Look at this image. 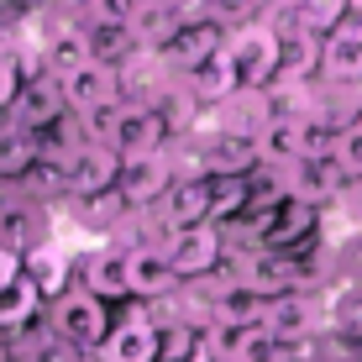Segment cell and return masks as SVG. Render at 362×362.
<instances>
[{
	"label": "cell",
	"mask_w": 362,
	"mask_h": 362,
	"mask_svg": "<svg viewBox=\"0 0 362 362\" xmlns=\"http://www.w3.org/2000/svg\"><path fill=\"white\" fill-rule=\"evenodd\" d=\"M47 326L64 336V341H74L79 352L95 357L100 346H105L110 326H116V310H110L105 299L84 294V289H69L64 299H53V305H47Z\"/></svg>",
	"instance_id": "6da1fadb"
},
{
	"label": "cell",
	"mask_w": 362,
	"mask_h": 362,
	"mask_svg": "<svg viewBox=\"0 0 362 362\" xmlns=\"http://www.w3.org/2000/svg\"><path fill=\"white\" fill-rule=\"evenodd\" d=\"M226 64L236 69L242 90H273L279 84V64H284V42L268 21H252V27H236L226 42Z\"/></svg>",
	"instance_id": "7a4b0ae2"
},
{
	"label": "cell",
	"mask_w": 362,
	"mask_h": 362,
	"mask_svg": "<svg viewBox=\"0 0 362 362\" xmlns=\"http://www.w3.org/2000/svg\"><path fill=\"white\" fill-rule=\"evenodd\" d=\"M74 289L105 299L110 310L132 305V273H127V252L110 242H95L84 252H74Z\"/></svg>",
	"instance_id": "3957f363"
},
{
	"label": "cell",
	"mask_w": 362,
	"mask_h": 362,
	"mask_svg": "<svg viewBox=\"0 0 362 362\" xmlns=\"http://www.w3.org/2000/svg\"><path fill=\"white\" fill-rule=\"evenodd\" d=\"M263 326L279 336V341H289V346H299V352H305V346L331 326V315H326V294H320V289H294V294L268 299Z\"/></svg>",
	"instance_id": "277c9868"
},
{
	"label": "cell",
	"mask_w": 362,
	"mask_h": 362,
	"mask_svg": "<svg viewBox=\"0 0 362 362\" xmlns=\"http://www.w3.org/2000/svg\"><path fill=\"white\" fill-rule=\"evenodd\" d=\"M179 284H199V279H216L226 268V231L221 226H189V231H168L163 242Z\"/></svg>",
	"instance_id": "5b68a950"
},
{
	"label": "cell",
	"mask_w": 362,
	"mask_h": 362,
	"mask_svg": "<svg viewBox=\"0 0 362 362\" xmlns=\"http://www.w3.org/2000/svg\"><path fill=\"white\" fill-rule=\"evenodd\" d=\"M37 42H42V58L47 69L64 79V74L95 64L90 53V27H84L79 11H42V21H37Z\"/></svg>",
	"instance_id": "8992f818"
},
{
	"label": "cell",
	"mask_w": 362,
	"mask_h": 362,
	"mask_svg": "<svg viewBox=\"0 0 362 362\" xmlns=\"http://www.w3.org/2000/svg\"><path fill=\"white\" fill-rule=\"evenodd\" d=\"M226 42H231V27H221L216 16H205V11H194L189 21H184V32L173 37V42L163 47V64L173 79H184V74H194V69H205L210 58H221L226 53Z\"/></svg>",
	"instance_id": "52a82bcc"
},
{
	"label": "cell",
	"mask_w": 362,
	"mask_h": 362,
	"mask_svg": "<svg viewBox=\"0 0 362 362\" xmlns=\"http://www.w3.org/2000/svg\"><path fill=\"white\" fill-rule=\"evenodd\" d=\"M100 362H158L163 357V331L147 320V310L132 299L127 315H116V326H110L105 346L95 352Z\"/></svg>",
	"instance_id": "ba28073f"
},
{
	"label": "cell",
	"mask_w": 362,
	"mask_h": 362,
	"mask_svg": "<svg viewBox=\"0 0 362 362\" xmlns=\"http://www.w3.org/2000/svg\"><path fill=\"white\" fill-rule=\"evenodd\" d=\"M173 184H179V168H173L168 153H158V158H132V163L121 168L116 189L127 194V205L136 210V216H153V210L168 199Z\"/></svg>",
	"instance_id": "9c48e42d"
},
{
	"label": "cell",
	"mask_w": 362,
	"mask_h": 362,
	"mask_svg": "<svg viewBox=\"0 0 362 362\" xmlns=\"http://www.w3.org/2000/svg\"><path fill=\"white\" fill-rule=\"evenodd\" d=\"M173 121L163 116L158 105H132L127 100V116H121V132H116V153L127 158H158V153H168L173 147Z\"/></svg>",
	"instance_id": "30bf717a"
},
{
	"label": "cell",
	"mask_w": 362,
	"mask_h": 362,
	"mask_svg": "<svg viewBox=\"0 0 362 362\" xmlns=\"http://www.w3.org/2000/svg\"><path fill=\"white\" fill-rule=\"evenodd\" d=\"M69 116H74V110H69L64 79H58V74H47V79L21 84V100L11 105L6 121H16V127H27V132H37V136H47L53 127H64Z\"/></svg>",
	"instance_id": "8fae6325"
},
{
	"label": "cell",
	"mask_w": 362,
	"mask_h": 362,
	"mask_svg": "<svg viewBox=\"0 0 362 362\" xmlns=\"http://www.w3.org/2000/svg\"><path fill=\"white\" fill-rule=\"evenodd\" d=\"M0 242L16 247L21 257L37 252V247H47V242H58V210H47V205H37V199L21 194L16 205L0 210Z\"/></svg>",
	"instance_id": "7c38bea8"
},
{
	"label": "cell",
	"mask_w": 362,
	"mask_h": 362,
	"mask_svg": "<svg viewBox=\"0 0 362 362\" xmlns=\"http://www.w3.org/2000/svg\"><path fill=\"white\" fill-rule=\"evenodd\" d=\"M121 168H127V158H121L116 147H100V142L79 147V153L69 158V199L116 189V184H121Z\"/></svg>",
	"instance_id": "4fadbf2b"
},
{
	"label": "cell",
	"mask_w": 362,
	"mask_h": 362,
	"mask_svg": "<svg viewBox=\"0 0 362 362\" xmlns=\"http://www.w3.org/2000/svg\"><path fill=\"white\" fill-rule=\"evenodd\" d=\"M64 216H69L79 231H90V236H100V242H110V236L127 226L136 210L127 205V194H121V189H105V194H79V199H69Z\"/></svg>",
	"instance_id": "5bb4252c"
},
{
	"label": "cell",
	"mask_w": 362,
	"mask_h": 362,
	"mask_svg": "<svg viewBox=\"0 0 362 362\" xmlns=\"http://www.w3.org/2000/svg\"><path fill=\"white\" fill-rule=\"evenodd\" d=\"M127 273H132V299L136 305H153V299H168L173 289H184L173 263H168V252H163V242L127 252Z\"/></svg>",
	"instance_id": "9a60e30c"
},
{
	"label": "cell",
	"mask_w": 362,
	"mask_h": 362,
	"mask_svg": "<svg viewBox=\"0 0 362 362\" xmlns=\"http://www.w3.org/2000/svg\"><path fill=\"white\" fill-rule=\"evenodd\" d=\"M64 95H69L74 116H84V110H95V105H110V100H127L121 69H110V64H84V69L64 74Z\"/></svg>",
	"instance_id": "2e32d148"
},
{
	"label": "cell",
	"mask_w": 362,
	"mask_h": 362,
	"mask_svg": "<svg viewBox=\"0 0 362 362\" xmlns=\"http://www.w3.org/2000/svg\"><path fill=\"white\" fill-rule=\"evenodd\" d=\"M189 16H194V0H147L142 16L132 21V32H136V42H142L147 53H163L173 37L184 32Z\"/></svg>",
	"instance_id": "e0dca14e"
},
{
	"label": "cell",
	"mask_w": 362,
	"mask_h": 362,
	"mask_svg": "<svg viewBox=\"0 0 362 362\" xmlns=\"http://www.w3.org/2000/svg\"><path fill=\"white\" fill-rule=\"evenodd\" d=\"M205 121L221 127V132H231V136H252L257 142V136L268 132V121H273L268 116V90H236L226 105H216Z\"/></svg>",
	"instance_id": "ac0fdd59"
},
{
	"label": "cell",
	"mask_w": 362,
	"mask_h": 362,
	"mask_svg": "<svg viewBox=\"0 0 362 362\" xmlns=\"http://www.w3.org/2000/svg\"><path fill=\"white\" fill-rule=\"evenodd\" d=\"M27 279L42 289V299L53 305V299H64L74 289V252L64 242H47L37 247V252H27Z\"/></svg>",
	"instance_id": "d6986e66"
},
{
	"label": "cell",
	"mask_w": 362,
	"mask_h": 362,
	"mask_svg": "<svg viewBox=\"0 0 362 362\" xmlns=\"http://www.w3.org/2000/svg\"><path fill=\"white\" fill-rule=\"evenodd\" d=\"M179 84H184V90L194 95V105L205 110V116H210V110H216V105H226V100H231L236 90H242V79H236V69L226 64V53H221V58H210L205 69L184 74Z\"/></svg>",
	"instance_id": "ffe728a7"
},
{
	"label": "cell",
	"mask_w": 362,
	"mask_h": 362,
	"mask_svg": "<svg viewBox=\"0 0 362 362\" xmlns=\"http://www.w3.org/2000/svg\"><path fill=\"white\" fill-rule=\"evenodd\" d=\"M42 320H47V299L32 279H21L16 289L0 294V331L6 336H27V331L42 326Z\"/></svg>",
	"instance_id": "44dd1931"
},
{
	"label": "cell",
	"mask_w": 362,
	"mask_h": 362,
	"mask_svg": "<svg viewBox=\"0 0 362 362\" xmlns=\"http://www.w3.org/2000/svg\"><path fill=\"white\" fill-rule=\"evenodd\" d=\"M42 163V136L16 127V121H6L0 127V179H27V173Z\"/></svg>",
	"instance_id": "7402d4cb"
},
{
	"label": "cell",
	"mask_w": 362,
	"mask_h": 362,
	"mask_svg": "<svg viewBox=\"0 0 362 362\" xmlns=\"http://www.w3.org/2000/svg\"><path fill=\"white\" fill-rule=\"evenodd\" d=\"M11 352H16V362H90V352H79L74 341H64L47 320L27 336H11Z\"/></svg>",
	"instance_id": "603a6c76"
},
{
	"label": "cell",
	"mask_w": 362,
	"mask_h": 362,
	"mask_svg": "<svg viewBox=\"0 0 362 362\" xmlns=\"http://www.w3.org/2000/svg\"><path fill=\"white\" fill-rule=\"evenodd\" d=\"M257 153H263V168H294L305 158V121H268Z\"/></svg>",
	"instance_id": "cb8c5ba5"
},
{
	"label": "cell",
	"mask_w": 362,
	"mask_h": 362,
	"mask_svg": "<svg viewBox=\"0 0 362 362\" xmlns=\"http://www.w3.org/2000/svg\"><path fill=\"white\" fill-rule=\"evenodd\" d=\"M84 27H90V53H95V64L121 69L127 58L142 53V42H136L132 27H105V21H84Z\"/></svg>",
	"instance_id": "d4e9b609"
},
{
	"label": "cell",
	"mask_w": 362,
	"mask_h": 362,
	"mask_svg": "<svg viewBox=\"0 0 362 362\" xmlns=\"http://www.w3.org/2000/svg\"><path fill=\"white\" fill-rule=\"evenodd\" d=\"M305 362H362V341L346 336V331H336V326H326L305 346Z\"/></svg>",
	"instance_id": "484cf974"
},
{
	"label": "cell",
	"mask_w": 362,
	"mask_h": 362,
	"mask_svg": "<svg viewBox=\"0 0 362 362\" xmlns=\"http://www.w3.org/2000/svg\"><path fill=\"white\" fill-rule=\"evenodd\" d=\"M121 116H127V100H110V105L84 110V116H79V127H84V136H90V142H100V147H116Z\"/></svg>",
	"instance_id": "4316f807"
},
{
	"label": "cell",
	"mask_w": 362,
	"mask_h": 362,
	"mask_svg": "<svg viewBox=\"0 0 362 362\" xmlns=\"http://www.w3.org/2000/svg\"><path fill=\"white\" fill-rule=\"evenodd\" d=\"M294 6H299V21L315 37H336V27L346 16V0H294Z\"/></svg>",
	"instance_id": "83f0119b"
},
{
	"label": "cell",
	"mask_w": 362,
	"mask_h": 362,
	"mask_svg": "<svg viewBox=\"0 0 362 362\" xmlns=\"http://www.w3.org/2000/svg\"><path fill=\"white\" fill-rule=\"evenodd\" d=\"M147 0H84L79 16L84 21H105V27H132L136 16H142Z\"/></svg>",
	"instance_id": "f1b7e54d"
},
{
	"label": "cell",
	"mask_w": 362,
	"mask_h": 362,
	"mask_svg": "<svg viewBox=\"0 0 362 362\" xmlns=\"http://www.w3.org/2000/svg\"><path fill=\"white\" fill-rule=\"evenodd\" d=\"M21 100V69H16V53L11 42L0 47V116H11V105Z\"/></svg>",
	"instance_id": "f546056e"
},
{
	"label": "cell",
	"mask_w": 362,
	"mask_h": 362,
	"mask_svg": "<svg viewBox=\"0 0 362 362\" xmlns=\"http://www.w3.org/2000/svg\"><path fill=\"white\" fill-rule=\"evenodd\" d=\"M336 163L352 173V179H362V127H352V132L336 136Z\"/></svg>",
	"instance_id": "4dcf8cb0"
},
{
	"label": "cell",
	"mask_w": 362,
	"mask_h": 362,
	"mask_svg": "<svg viewBox=\"0 0 362 362\" xmlns=\"http://www.w3.org/2000/svg\"><path fill=\"white\" fill-rule=\"evenodd\" d=\"M21 279H27V257H21L16 247H6V242H0V294H6V289H16Z\"/></svg>",
	"instance_id": "1f68e13d"
},
{
	"label": "cell",
	"mask_w": 362,
	"mask_h": 362,
	"mask_svg": "<svg viewBox=\"0 0 362 362\" xmlns=\"http://www.w3.org/2000/svg\"><path fill=\"white\" fill-rule=\"evenodd\" d=\"M336 37H346V42L362 47V0H346V16H341V27H336Z\"/></svg>",
	"instance_id": "d6a6232c"
},
{
	"label": "cell",
	"mask_w": 362,
	"mask_h": 362,
	"mask_svg": "<svg viewBox=\"0 0 362 362\" xmlns=\"http://www.w3.org/2000/svg\"><path fill=\"white\" fill-rule=\"evenodd\" d=\"M90 362H100V357H90Z\"/></svg>",
	"instance_id": "836d02e7"
}]
</instances>
